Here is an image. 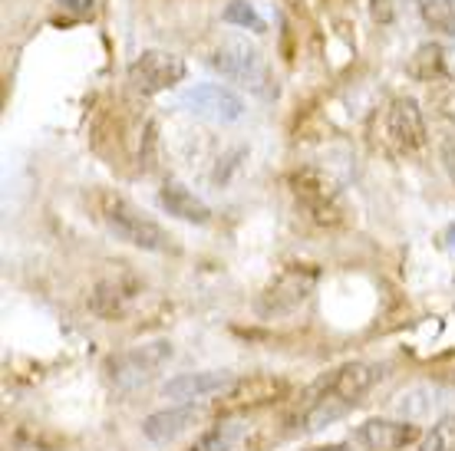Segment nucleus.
Segmentation results:
<instances>
[{
	"instance_id": "nucleus-23",
	"label": "nucleus",
	"mask_w": 455,
	"mask_h": 451,
	"mask_svg": "<svg viewBox=\"0 0 455 451\" xmlns=\"http://www.w3.org/2000/svg\"><path fill=\"white\" fill-rule=\"evenodd\" d=\"M445 244H449V248L455 250V225L449 227V231H445Z\"/></svg>"
},
{
	"instance_id": "nucleus-9",
	"label": "nucleus",
	"mask_w": 455,
	"mask_h": 451,
	"mask_svg": "<svg viewBox=\"0 0 455 451\" xmlns=\"http://www.w3.org/2000/svg\"><path fill=\"white\" fill-rule=\"evenodd\" d=\"M287 392V383L277 376H248L231 385V392H225L221 412H251V408H261L277 402Z\"/></svg>"
},
{
	"instance_id": "nucleus-8",
	"label": "nucleus",
	"mask_w": 455,
	"mask_h": 451,
	"mask_svg": "<svg viewBox=\"0 0 455 451\" xmlns=\"http://www.w3.org/2000/svg\"><path fill=\"white\" fill-rule=\"evenodd\" d=\"M383 132L387 142L396 152H419L426 146V123H422L419 102L396 99L383 115Z\"/></svg>"
},
{
	"instance_id": "nucleus-7",
	"label": "nucleus",
	"mask_w": 455,
	"mask_h": 451,
	"mask_svg": "<svg viewBox=\"0 0 455 451\" xmlns=\"http://www.w3.org/2000/svg\"><path fill=\"white\" fill-rule=\"evenodd\" d=\"M179 106L188 109L198 119H208V123H238L244 115V99H241L235 90L228 86H218V83H202V86H188V90L179 96Z\"/></svg>"
},
{
	"instance_id": "nucleus-15",
	"label": "nucleus",
	"mask_w": 455,
	"mask_h": 451,
	"mask_svg": "<svg viewBox=\"0 0 455 451\" xmlns=\"http://www.w3.org/2000/svg\"><path fill=\"white\" fill-rule=\"evenodd\" d=\"M159 204L169 215L182 218V221H192V225H208V218H212L208 204L198 202L182 181H165L159 192Z\"/></svg>"
},
{
	"instance_id": "nucleus-13",
	"label": "nucleus",
	"mask_w": 455,
	"mask_h": 451,
	"mask_svg": "<svg viewBox=\"0 0 455 451\" xmlns=\"http://www.w3.org/2000/svg\"><path fill=\"white\" fill-rule=\"evenodd\" d=\"M376 379H379V366H373V362H343L340 369H333L331 379H323V383H327L331 392H337L340 399L356 406V399L370 392V385Z\"/></svg>"
},
{
	"instance_id": "nucleus-16",
	"label": "nucleus",
	"mask_w": 455,
	"mask_h": 451,
	"mask_svg": "<svg viewBox=\"0 0 455 451\" xmlns=\"http://www.w3.org/2000/svg\"><path fill=\"white\" fill-rule=\"evenodd\" d=\"M416 7L433 30L455 36V0H416Z\"/></svg>"
},
{
	"instance_id": "nucleus-4",
	"label": "nucleus",
	"mask_w": 455,
	"mask_h": 451,
	"mask_svg": "<svg viewBox=\"0 0 455 451\" xmlns=\"http://www.w3.org/2000/svg\"><path fill=\"white\" fill-rule=\"evenodd\" d=\"M169 360H172V343L156 339V343L132 346V350L109 356L106 360V376H109V383L116 389H136V385L148 383Z\"/></svg>"
},
{
	"instance_id": "nucleus-12",
	"label": "nucleus",
	"mask_w": 455,
	"mask_h": 451,
	"mask_svg": "<svg viewBox=\"0 0 455 451\" xmlns=\"http://www.w3.org/2000/svg\"><path fill=\"white\" fill-rule=\"evenodd\" d=\"M416 439H419V429L412 422H389V418H370L356 431V441L366 451H399Z\"/></svg>"
},
{
	"instance_id": "nucleus-21",
	"label": "nucleus",
	"mask_w": 455,
	"mask_h": 451,
	"mask_svg": "<svg viewBox=\"0 0 455 451\" xmlns=\"http://www.w3.org/2000/svg\"><path fill=\"white\" fill-rule=\"evenodd\" d=\"M373 20H379V23L393 20V7H389V0H373Z\"/></svg>"
},
{
	"instance_id": "nucleus-3",
	"label": "nucleus",
	"mask_w": 455,
	"mask_h": 451,
	"mask_svg": "<svg viewBox=\"0 0 455 451\" xmlns=\"http://www.w3.org/2000/svg\"><path fill=\"white\" fill-rule=\"evenodd\" d=\"M291 192L297 204L307 211L310 221L317 225H340L343 221V194L331 175L320 169H300L291 175Z\"/></svg>"
},
{
	"instance_id": "nucleus-18",
	"label": "nucleus",
	"mask_w": 455,
	"mask_h": 451,
	"mask_svg": "<svg viewBox=\"0 0 455 451\" xmlns=\"http://www.w3.org/2000/svg\"><path fill=\"white\" fill-rule=\"evenodd\" d=\"M235 439H238V425L235 422H218L215 429H208L202 439L195 441L192 451H231Z\"/></svg>"
},
{
	"instance_id": "nucleus-10",
	"label": "nucleus",
	"mask_w": 455,
	"mask_h": 451,
	"mask_svg": "<svg viewBox=\"0 0 455 451\" xmlns=\"http://www.w3.org/2000/svg\"><path fill=\"white\" fill-rule=\"evenodd\" d=\"M238 383L235 373L228 369H208V373H182L162 385L165 399L175 402H195V399H208V395H225L231 392V385Z\"/></svg>"
},
{
	"instance_id": "nucleus-17",
	"label": "nucleus",
	"mask_w": 455,
	"mask_h": 451,
	"mask_svg": "<svg viewBox=\"0 0 455 451\" xmlns=\"http://www.w3.org/2000/svg\"><path fill=\"white\" fill-rule=\"evenodd\" d=\"M221 20L235 23V27H244V30H254V34H264V30H267L264 17L251 7L248 0H231L225 7V13H221Z\"/></svg>"
},
{
	"instance_id": "nucleus-1",
	"label": "nucleus",
	"mask_w": 455,
	"mask_h": 451,
	"mask_svg": "<svg viewBox=\"0 0 455 451\" xmlns=\"http://www.w3.org/2000/svg\"><path fill=\"white\" fill-rule=\"evenodd\" d=\"M100 218L109 227V234L123 244L139 250H169L172 237L162 231L152 218H146L136 204H129L119 194H100Z\"/></svg>"
},
{
	"instance_id": "nucleus-19",
	"label": "nucleus",
	"mask_w": 455,
	"mask_h": 451,
	"mask_svg": "<svg viewBox=\"0 0 455 451\" xmlns=\"http://www.w3.org/2000/svg\"><path fill=\"white\" fill-rule=\"evenodd\" d=\"M419 451H455V418H439Z\"/></svg>"
},
{
	"instance_id": "nucleus-2",
	"label": "nucleus",
	"mask_w": 455,
	"mask_h": 451,
	"mask_svg": "<svg viewBox=\"0 0 455 451\" xmlns=\"http://www.w3.org/2000/svg\"><path fill=\"white\" fill-rule=\"evenodd\" d=\"M208 63L221 73V76L235 79L238 86L251 90L254 96H264V99H271L277 86H274L271 79V69L264 63V57L248 44V40H225V44L215 46V53L208 57Z\"/></svg>"
},
{
	"instance_id": "nucleus-14",
	"label": "nucleus",
	"mask_w": 455,
	"mask_h": 451,
	"mask_svg": "<svg viewBox=\"0 0 455 451\" xmlns=\"http://www.w3.org/2000/svg\"><path fill=\"white\" fill-rule=\"evenodd\" d=\"M136 297V281L129 277H109V281H100L90 294V310L103 320H113V316H123L125 306L132 304Z\"/></svg>"
},
{
	"instance_id": "nucleus-22",
	"label": "nucleus",
	"mask_w": 455,
	"mask_h": 451,
	"mask_svg": "<svg viewBox=\"0 0 455 451\" xmlns=\"http://www.w3.org/2000/svg\"><path fill=\"white\" fill-rule=\"evenodd\" d=\"M307 451H350L347 441H337V445H320V448H307Z\"/></svg>"
},
{
	"instance_id": "nucleus-5",
	"label": "nucleus",
	"mask_w": 455,
	"mask_h": 451,
	"mask_svg": "<svg viewBox=\"0 0 455 451\" xmlns=\"http://www.w3.org/2000/svg\"><path fill=\"white\" fill-rule=\"evenodd\" d=\"M314 283H317V271L314 267H304V264H291L277 273L267 290L258 297V313L261 316H284L294 313L297 306L304 304L310 294H314Z\"/></svg>"
},
{
	"instance_id": "nucleus-20",
	"label": "nucleus",
	"mask_w": 455,
	"mask_h": 451,
	"mask_svg": "<svg viewBox=\"0 0 455 451\" xmlns=\"http://www.w3.org/2000/svg\"><path fill=\"white\" fill-rule=\"evenodd\" d=\"M92 4H96V0H60V7H63L69 17H86V13H92Z\"/></svg>"
},
{
	"instance_id": "nucleus-6",
	"label": "nucleus",
	"mask_w": 455,
	"mask_h": 451,
	"mask_svg": "<svg viewBox=\"0 0 455 451\" xmlns=\"http://www.w3.org/2000/svg\"><path fill=\"white\" fill-rule=\"evenodd\" d=\"M188 73L182 57L165 53V50H146L139 53V59L129 67V83L139 96H159V92L179 86Z\"/></svg>"
},
{
	"instance_id": "nucleus-11",
	"label": "nucleus",
	"mask_w": 455,
	"mask_h": 451,
	"mask_svg": "<svg viewBox=\"0 0 455 451\" xmlns=\"http://www.w3.org/2000/svg\"><path fill=\"white\" fill-rule=\"evenodd\" d=\"M205 415L202 406H192V402H182V406L162 408V412H152L148 418H142V435L156 445H169V441L182 439L185 431H192Z\"/></svg>"
}]
</instances>
